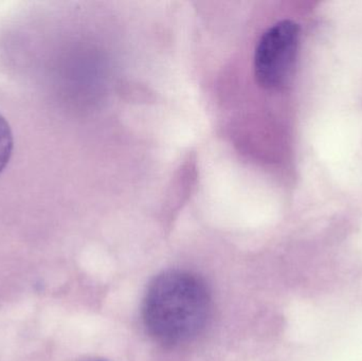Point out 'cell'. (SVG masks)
<instances>
[{
    "instance_id": "1",
    "label": "cell",
    "mask_w": 362,
    "mask_h": 361,
    "mask_svg": "<svg viewBox=\"0 0 362 361\" xmlns=\"http://www.w3.org/2000/svg\"><path fill=\"white\" fill-rule=\"evenodd\" d=\"M212 298L206 282L187 271L157 276L146 292L142 318L150 336L163 347L176 348L197 338L208 324Z\"/></svg>"
},
{
    "instance_id": "4",
    "label": "cell",
    "mask_w": 362,
    "mask_h": 361,
    "mask_svg": "<svg viewBox=\"0 0 362 361\" xmlns=\"http://www.w3.org/2000/svg\"><path fill=\"white\" fill-rule=\"evenodd\" d=\"M91 361H101V360H91Z\"/></svg>"
},
{
    "instance_id": "2",
    "label": "cell",
    "mask_w": 362,
    "mask_h": 361,
    "mask_svg": "<svg viewBox=\"0 0 362 361\" xmlns=\"http://www.w3.org/2000/svg\"><path fill=\"white\" fill-rule=\"evenodd\" d=\"M299 42L300 27L295 21H279L263 34L255 54V78L262 87L281 89L288 84Z\"/></svg>"
},
{
    "instance_id": "3",
    "label": "cell",
    "mask_w": 362,
    "mask_h": 361,
    "mask_svg": "<svg viewBox=\"0 0 362 361\" xmlns=\"http://www.w3.org/2000/svg\"><path fill=\"white\" fill-rule=\"evenodd\" d=\"M14 148L12 129L8 121L0 114V173L10 162Z\"/></svg>"
}]
</instances>
